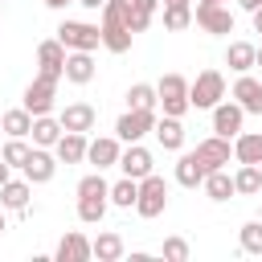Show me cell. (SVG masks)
Wrapping results in <instances>:
<instances>
[{"mask_svg": "<svg viewBox=\"0 0 262 262\" xmlns=\"http://www.w3.org/2000/svg\"><path fill=\"white\" fill-rule=\"evenodd\" d=\"M156 106H160V115L184 119V111H188V78L184 74H164L156 82Z\"/></svg>", "mask_w": 262, "mask_h": 262, "instance_id": "obj_1", "label": "cell"}, {"mask_svg": "<svg viewBox=\"0 0 262 262\" xmlns=\"http://www.w3.org/2000/svg\"><path fill=\"white\" fill-rule=\"evenodd\" d=\"M221 98H225V74H221V70H201V74L188 82V106L213 111Z\"/></svg>", "mask_w": 262, "mask_h": 262, "instance_id": "obj_2", "label": "cell"}, {"mask_svg": "<svg viewBox=\"0 0 262 262\" xmlns=\"http://www.w3.org/2000/svg\"><path fill=\"white\" fill-rule=\"evenodd\" d=\"M98 12H102V25H98V33H102V49H111V53H127V49H131V41H135V33L123 25V16H119L115 0H106Z\"/></svg>", "mask_w": 262, "mask_h": 262, "instance_id": "obj_3", "label": "cell"}, {"mask_svg": "<svg viewBox=\"0 0 262 262\" xmlns=\"http://www.w3.org/2000/svg\"><path fill=\"white\" fill-rule=\"evenodd\" d=\"M168 209V184H164V176H156V172H147L143 180H139V196H135V213L143 217V221H151V217H160Z\"/></svg>", "mask_w": 262, "mask_h": 262, "instance_id": "obj_4", "label": "cell"}, {"mask_svg": "<svg viewBox=\"0 0 262 262\" xmlns=\"http://www.w3.org/2000/svg\"><path fill=\"white\" fill-rule=\"evenodd\" d=\"M192 20L213 37H229L233 33V12H229V4H217V0H196Z\"/></svg>", "mask_w": 262, "mask_h": 262, "instance_id": "obj_5", "label": "cell"}, {"mask_svg": "<svg viewBox=\"0 0 262 262\" xmlns=\"http://www.w3.org/2000/svg\"><path fill=\"white\" fill-rule=\"evenodd\" d=\"M57 41H61L66 49L94 53V49L102 45V33H98V25H90V20H61V25H57Z\"/></svg>", "mask_w": 262, "mask_h": 262, "instance_id": "obj_6", "label": "cell"}, {"mask_svg": "<svg viewBox=\"0 0 262 262\" xmlns=\"http://www.w3.org/2000/svg\"><path fill=\"white\" fill-rule=\"evenodd\" d=\"M151 127H156V111H131L127 106L115 123V135H119V143H139Z\"/></svg>", "mask_w": 262, "mask_h": 262, "instance_id": "obj_7", "label": "cell"}, {"mask_svg": "<svg viewBox=\"0 0 262 262\" xmlns=\"http://www.w3.org/2000/svg\"><path fill=\"white\" fill-rule=\"evenodd\" d=\"M53 98H57V82L45 78V74H37V78L25 86V111H29V115H49V111H53Z\"/></svg>", "mask_w": 262, "mask_h": 262, "instance_id": "obj_8", "label": "cell"}, {"mask_svg": "<svg viewBox=\"0 0 262 262\" xmlns=\"http://www.w3.org/2000/svg\"><path fill=\"white\" fill-rule=\"evenodd\" d=\"M115 8H119L123 25H127L131 33H143V29L151 25V16H156L160 0H115Z\"/></svg>", "mask_w": 262, "mask_h": 262, "instance_id": "obj_9", "label": "cell"}, {"mask_svg": "<svg viewBox=\"0 0 262 262\" xmlns=\"http://www.w3.org/2000/svg\"><path fill=\"white\" fill-rule=\"evenodd\" d=\"M98 66H94V53H82V49H66V66H61V78L74 82V86H86L94 82Z\"/></svg>", "mask_w": 262, "mask_h": 262, "instance_id": "obj_10", "label": "cell"}, {"mask_svg": "<svg viewBox=\"0 0 262 262\" xmlns=\"http://www.w3.org/2000/svg\"><path fill=\"white\" fill-rule=\"evenodd\" d=\"M242 123H246V111H242L233 98H221V102L213 106V135L233 139V135L242 131Z\"/></svg>", "mask_w": 262, "mask_h": 262, "instance_id": "obj_11", "label": "cell"}, {"mask_svg": "<svg viewBox=\"0 0 262 262\" xmlns=\"http://www.w3.org/2000/svg\"><path fill=\"white\" fill-rule=\"evenodd\" d=\"M115 168H123V176H131V180H143L147 172H156L151 151H147L143 143H127V147L119 151V164H115Z\"/></svg>", "mask_w": 262, "mask_h": 262, "instance_id": "obj_12", "label": "cell"}, {"mask_svg": "<svg viewBox=\"0 0 262 262\" xmlns=\"http://www.w3.org/2000/svg\"><path fill=\"white\" fill-rule=\"evenodd\" d=\"M20 172H25V180H29V184H49V180H53V172H57V156H53L49 147H33Z\"/></svg>", "mask_w": 262, "mask_h": 262, "instance_id": "obj_13", "label": "cell"}, {"mask_svg": "<svg viewBox=\"0 0 262 262\" xmlns=\"http://www.w3.org/2000/svg\"><path fill=\"white\" fill-rule=\"evenodd\" d=\"M119 151H123V143H119V135H98V139H86V160L102 172V168H115L119 164Z\"/></svg>", "mask_w": 262, "mask_h": 262, "instance_id": "obj_14", "label": "cell"}, {"mask_svg": "<svg viewBox=\"0 0 262 262\" xmlns=\"http://www.w3.org/2000/svg\"><path fill=\"white\" fill-rule=\"evenodd\" d=\"M229 98H233V102H237L246 115H262V82H258V78H250V74H237V82H233Z\"/></svg>", "mask_w": 262, "mask_h": 262, "instance_id": "obj_15", "label": "cell"}, {"mask_svg": "<svg viewBox=\"0 0 262 262\" xmlns=\"http://www.w3.org/2000/svg\"><path fill=\"white\" fill-rule=\"evenodd\" d=\"M61 66H66V45L53 37V41H41L37 45V74L61 82Z\"/></svg>", "mask_w": 262, "mask_h": 262, "instance_id": "obj_16", "label": "cell"}, {"mask_svg": "<svg viewBox=\"0 0 262 262\" xmlns=\"http://www.w3.org/2000/svg\"><path fill=\"white\" fill-rule=\"evenodd\" d=\"M229 156H233V147H229V139H225V135H209V139H201V143H196V160L205 164V172L225 168V164H229Z\"/></svg>", "mask_w": 262, "mask_h": 262, "instance_id": "obj_17", "label": "cell"}, {"mask_svg": "<svg viewBox=\"0 0 262 262\" xmlns=\"http://www.w3.org/2000/svg\"><path fill=\"white\" fill-rule=\"evenodd\" d=\"M57 123H61V131H94V123H98V111L90 106V102H70L61 115H57Z\"/></svg>", "mask_w": 262, "mask_h": 262, "instance_id": "obj_18", "label": "cell"}, {"mask_svg": "<svg viewBox=\"0 0 262 262\" xmlns=\"http://www.w3.org/2000/svg\"><path fill=\"white\" fill-rule=\"evenodd\" d=\"M53 156H57V164H82L86 160V135L82 131H61L57 143H53Z\"/></svg>", "mask_w": 262, "mask_h": 262, "instance_id": "obj_19", "label": "cell"}, {"mask_svg": "<svg viewBox=\"0 0 262 262\" xmlns=\"http://www.w3.org/2000/svg\"><path fill=\"white\" fill-rule=\"evenodd\" d=\"M53 258H57V262H90V258H94V254H90V237H82L78 229H70V233L57 242Z\"/></svg>", "mask_w": 262, "mask_h": 262, "instance_id": "obj_20", "label": "cell"}, {"mask_svg": "<svg viewBox=\"0 0 262 262\" xmlns=\"http://www.w3.org/2000/svg\"><path fill=\"white\" fill-rule=\"evenodd\" d=\"M29 196H33V184L20 176V180H12L8 176V184L0 188V209H8V213H29Z\"/></svg>", "mask_w": 262, "mask_h": 262, "instance_id": "obj_21", "label": "cell"}, {"mask_svg": "<svg viewBox=\"0 0 262 262\" xmlns=\"http://www.w3.org/2000/svg\"><path fill=\"white\" fill-rule=\"evenodd\" d=\"M151 131H156V143H160L164 151H180V147H184V123H180V119H172V115H160Z\"/></svg>", "mask_w": 262, "mask_h": 262, "instance_id": "obj_22", "label": "cell"}, {"mask_svg": "<svg viewBox=\"0 0 262 262\" xmlns=\"http://www.w3.org/2000/svg\"><path fill=\"white\" fill-rule=\"evenodd\" d=\"M233 160L237 164H262V131H237L233 135Z\"/></svg>", "mask_w": 262, "mask_h": 262, "instance_id": "obj_23", "label": "cell"}, {"mask_svg": "<svg viewBox=\"0 0 262 262\" xmlns=\"http://www.w3.org/2000/svg\"><path fill=\"white\" fill-rule=\"evenodd\" d=\"M201 188H205V196L209 201H229V196H237L233 192V176L225 172V168H213V172H205V180H201Z\"/></svg>", "mask_w": 262, "mask_h": 262, "instance_id": "obj_24", "label": "cell"}, {"mask_svg": "<svg viewBox=\"0 0 262 262\" xmlns=\"http://www.w3.org/2000/svg\"><path fill=\"white\" fill-rule=\"evenodd\" d=\"M176 184H184V188H201V180H205V164L196 160V151H184L180 160H176Z\"/></svg>", "mask_w": 262, "mask_h": 262, "instance_id": "obj_25", "label": "cell"}, {"mask_svg": "<svg viewBox=\"0 0 262 262\" xmlns=\"http://www.w3.org/2000/svg\"><path fill=\"white\" fill-rule=\"evenodd\" d=\"M29 135H33V147H53V143H57V135H61V123H57L53 115H33Z\"/></svg>", "mask_w": 262, "mask_h": 262, "instance_id": "obj_26", "label": "cell"}, {"mask_svg": "<svg viewBox=\"0 0 262 262\" xmlns=\"http://www.w3.org/2000/svg\"><path fill=\"white\" fill-rule=\"evenodd\" d=\"M233 192L237 196H258L262 192V164H242L233 172Z\"/></svg>", "mask_w": 262, "mask_h": 262, "instance_id": "obj_27", "label": "cell"}, {"mask_svg": "<svg viewBox=\"0 0 262 262\" xmlns=\"http://www.w3.org/2000/svg\"><path fill=\"white\" fill-rule=\"evenodd\" d=\"M225 66L233 74H250L254 70V45L250 41H229L225 45Z\"/></svg>", "mask_w": 262, "mask_h": 262, "instance_id": "obj_28", "label": "cell"}, {"mask_svg": "<svg viewBox=\"0 0 262 262\" xmlns=\"http://www.w3.org/2000/svg\"><path fill=\"white\" fill-rule=\"evenodd\" d=\"M29 127H33V115H29L25 106L4 111V119H0V131H4L8 139H29Z\"/></svg>", "mask_w": 262, "mask_h": 262, "instance_id": "obj_29", "label": "cell"}, {"mask_svg": "<svg viewBox=\"0 0 262 262\" xmlns=\"http://www.w3.org/2000/svg\"><path fill=\"white\" fill-rule=\"evenodd\" d=\"M90 254H94L98 262H119V258L127 254V246H123L119 233H98V237L90 242Z\"/></svg>", "mask_w": 262, "mask_h": 262, "instance_id": "obj_30", "label": "cell"}, {"mask_svg": "<svg viewBox=\"0 0 262 262\" xmlns=\"http://www.w3.org/2000/svg\"><path fill=\"white\" fill-rule=\"evenodd\" d=\"M106 209H111L106 196H78V221L82 225H98L106 217Z\"/></svg>", "mask_w": 262, "mask_h": 262, "instance_id": "obj_31", "label": "cell"}, {"mask_svg": "<svg viewBox=\"0 0 262 262\" xmlns=\"http://www.w3.org/2000/svg\"><path fill=\"white\" fill-rule=\"evenodd\" d=\"M135 196H139V180H131V176L111 184V205L115 209H135Z\"/></svg>", "mask_w": 262, "mask_h": 262, "instance_id": "obj_32", "label": "cell"}, {"mask_svg": "<svg viewBox=\"0 0 262 262\" xmlns=\"http://www.w3.org/2000/svg\"><path fill=\"white\" fill-rule=\"evenodd\" d=\"M192 25V4H164V29L168 33H180Z\"/></svg>", "mask_w": 262, "mask_h": 262, "instance_id": "obj_33", "label": "cell"}, {"mask_svg": "<svg viewBox=\"0 0 262 262\" xmlns=\"http://www.w3.org/2000/svg\"><path fill=\"white\" fill-rule=\"evenodd\" d=\"M127 106H131V111H156V86L135 82V86L127 90Z\"/></svg>", "mask_w": 262, "mask_h": 262, "instance_id": "obj_34", "label": "cell"}, {"mask_svg": "<svg viewBox=\"0 0 262 262\" xmlns=\"http://www.w3.org/2000/svg\"><path fill=\"white\" fill-rule=\"evenodd\" d=\"M29 143L25 139H8V143H0V160L8 164V168H25V160H29Z\"/></svg>", "mask_w": 262, "mask_h": 262, "instance_id": "obj_35", "label": "cell"}, {"mask_svg": "<svg viewBox=\"0 0 262 262\" xmlns=\"http://www.w3.org/2000/svg\"><path fill=\"white\" fill-rule=\"evenodd\" d=\"M78 196H106V201H111V184L102 180V172H98V168H94L90 176H82V180H78Z\"/></svg>", "mask_w": 262, "mask_h": 262, "instance_id": "obj_36", "label": "cell"}, {"mask_svg": "<svg viewBox=\"0 0 262 262\" xmlns=\"http://www.w3.org/2000/svg\"><path fill=\"white\" fill-rule=\"evenodd\" d=\"M237 242H242V250L246 254H262V221L254 217V221H246L242 225V233H237Z\"/></svg>", "mask_w": 262, "mask_h": 262, "instance_id": "obj_37", "label": "cell"}, {"mask_svg": "<svg viewBox=\"0 0 262 262\" xmlns=\"http://www.w3.org/2000/svg\"><path fill=\"white\" fill-rule=\"evenodd\" d=\"M160 254H164L168 262H188V254H192V250H188V242H184V237H164Z\"/></svg>", "mask_w": 262, "mask_h": 262, "instance_id": "obj_38", "label": "cell"}, {"mask_svg": "<svg viewBox=\"0 0 262 262\" xmlns=\"http://www.w3.org/2000/svg\"><path fill=\"white\" fill-rule=\"evenodd\" d=\"M250 16H254V33H262V4H258V8L250 12Z\"/></svg>", "mask_w": 262, "mask_h": 262, "instance_id": "obj_39", "label": "cell"}, {"mask_svg": "<svg viewBox=\"0 0 262 262\" xmlns=\"http://www.w3.org/2000/svg\"><path fill=\"white\" fill-rule=\"evenodd\" d=\"M78 4H82V8H90V12H98V8L106 4V0H78Z\"/></svg>", "mask_w": 262, "mask_h": 262, "instance_id": "obj_40", "label": "cell"}, {"mask_svg": "<svg viewBox=\"0 0 262 262\" xmlns=\"http://www.w3.org/2000/svg\"><path fill=\"white\" fill-rule=\"evenodd\" d=\"M8 176H12V168H8V164H4V160H0V188H4V184H8Z\"/></svg>", "mask_w": 262, "mask_h": 262, "instance_id": "obj_41", "label": "cell"}, {"mask_svg": "<svg viewBox=\"0 0 262 262\" xmlns=\"http://www.w3.org/2000/svg\"><path fill=\"white\" fill-rule=\"evenodd\" d=\"M45 8H66V4H78V0H41Z\"/></svg>", "mask_w": 262, "mask_h": 262, "instance_id": "obj_42", "label": "cell"}, {"mask_svg": "<svg viewBox=\"0 0 262 262\" xmlns=\"http://www.w3.org/2000/svg\"><path fill=\"white\" fill-rule=\"evenodd\" d=\"M258 4H262V0H237V8H246V12H254Z\"/></svg>", "mask_w": 262, "mask_h": 262, "instance_id": "obj_43", "label": "cell"}, {"mask_svg": "<svg viewBox=\"0 0 262 262\" xmlns=\"http://www.w3.org/2000/svg\"><path fill=\"white\" fill-rule=\"evenodd\" d=\"M254 66H262V45H254Z\"/></svg>", "mask_w": 262, "mask_h": 262, "instance_id": "obj_44", "label": "cell"}, {"mask_svg": "<svg viewBox=\"0 0 262 262\" xmlns=\"http://www.w3.org/2000/svg\"><path fill=\"white\" fill-rule=\"evenodd\" d=\"M4 229H8V217H4V213H0V233H4Z\"/></svg>", "mask_w": 262, "mask_h": 262, "instance_id": "obj_45", "label": "cell"}, {"mask_svg": "<svg viewBox=\"0 0 262 262\" xmlns=\"http://www.w3.org/2000/svg\"><path fill=\"white\" fill-rule=\"evenodd\" d=\"M160 4H188V0H160Z\"/></svg>", "mask_w": 262, "mask_h": 262, "instance_id": "obj_46", "label": "cell"}, {"mask_svg": "<svg viewBox=\"0 0 262 262\" xmlns=\"http://www.w3.org/2000/svg\"><path fill=\"white\" fill-rule=\"evenodd\" d=\"M258 221H262V205H258Z\"/></svg>", "mask_w": 262, "mask_h": 262, "instance_id": "obj_47", "label": "cell"}, {"mask_svg": "<svg viewBox=\"0 0 262 262\" xmlns=\"http://www.w3.org/2000/svg\"><path fill=\"white\" fill-rule=\"evenodd\" d=\"M217 4H225V0H217Z\"/></svg>", "mask_w": 262, "mask_h": 262, "instance_id": "obj_48", "label": "cell"}, {"mask_svg": "<svg viewBox=\"0 0 262 262\" xmlns=\"http://www.w3.org/2000/svg\"><path fill=\"white\" fill-rule=\"evenodd\" d=\"M0 4H4V0H0Z\"/></svg>", "mask_w": 262, "mask_h": 262, "instance_id": "obj_49", "label": "cell"}, {"mask_svg": "<svg viewBox=\"0 0 262 262\" xmlns=\"http://www.w3.org/2000/svg\"><path fill=\"white\" fill-rule=\"evenodd\" d=\"M0 135H4V131H0Z\"/></svg>", "mask_w": 262, "mask_h": 262, "instance_id": "obj_50", "label": "cell"}]
</instances>
